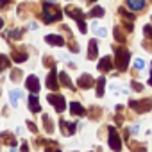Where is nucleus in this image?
<instances>
[{
  "mask_svg": "<svg viewBox=\"0 0 152 152\" xmlns=\"http://www.w3.org/2000/svg\"><path fill=\"white\" fill-rule=\"evenodd\" d=\"M9 68V57L7 56H0V73H2L4 70Z\"/></svg>",
  "mask_w": 152,
  "mask_h": 152,
  "instance_id": "20",
  "label": "nucleus"
},
{
  "mask_svg": "<svg viewBox=\"0 0 152 152\" xmlns=\"http://www.w3.org/2000/svg\"><path fill=\"white\" fill-rule=\"evenodd\" d=\"M131 86H132V90H136V91H141V90H143V86H141L140 83H134V81H131Z\"/></svg>",
  "mask_w": 152,
  "mask_h": 152,
  "instance_id": "30",
  "label": "nucleus"
},
{
  "mask_svg": "<svg viewBox=\"0 0 152 152\" xmlns=\"http://www.w3.org/2000/svg\"><path fill=\"white\" fill-rule=\"evenodd\" d=\"M115 59H116V66H118V70L124 72V70L127 68L129 59H131V52L125 50V48H116V52H115Z\"/></svg>",
  "mask_w": 152,
  "mask_h": 152,
  "instance_id": "2",
  "label": "nucleus"
},
{
  "mask_svg": "<svg viewBox=\"0 0 152 152\" xmlns=\"http://www.w3.org/2000/svg\"><path fill=\"white\" fill-rule=\"evenodd\" d=\"M59 125H61V129H63V134H64V136H70V134H73V132H75V124H70V122L61 120V122H59Z\"/></svg>",
  "mask_w": 152,
  "mask_h": 152,
  "instance_id": "12",
  "label": "nucleus"
},
{
  "mask_svg": "<svg viewBox=\"0 0 152 152\" xmlns=\"http://www.w3.org/2000/svg\"><path fill=\"white\" fill-rule=\"evenodd\" d=\"M70 111H72V115H77V116H83L84 115V107L79 102H72L70 104Z\"/></svg>",
  "mask_w": 152,
  "mask_h": 152,
  "instance_id": "15",
  "label": "nucleus"
},
{
  "mask_svg": "<svg viewBox=\"0 0 152 152\" xmlns=\"http://www.w3.org/2000/svg\"><path fill=\"white\" fill-rule=\"evenodd\" d=\"M22 32H23V31H13L9 36H11L13 39H18V36H22Z\"/></svg>",
  "mask_w": 152,
  "mask_h": 152,
  "instance_id": "31",
  "label": "nucleus"
},
{
  "mask_svg": "<svg viewBox=\"0 0 152 152\" xmlns=\"http://www.w3.org/2000/svg\"><path fill=\"white\" fill-rule=\"evenodd\" d=\"M27 88H29V91H32L34 95L39 91V83H38V77H36V75H29V77H27Z\"/></svg>",
  "mask_w": 152,
  "mask_h": 152,
  "instance_id": "10",
  "label": "nucleus"
},
{
  "mask_svg": "<svg viewBox=\"0 0 152 152\" xmlns=\"http://www.w3.org/2000/svg\"><path fill=\"white\" fill-rule=\"evenodd\" d=\"M127 6L132 11H141L145 7V0H127Z\"/></svg>",
  "mask_w": 152,
  "mask_h": 152,
  "instance_id": "13",
  "label": "nucleus"
},
{
  "mask_svg": "<svg viewBox=\"0 0 152 152\" xmlns=\"http://www.w3.org/2000/svg\"><path fill=\"white\" fill-rule=\"evenodd\" d=\"M20 77H22V72H20V70H13V72H11V79H13V81L20 79Z\"/></svg>",
  "mask_w": 152,
  "mask_h": 152,
  "instance_id": "28",
  "label": "nucleus"
},
{
  "mask_svg": "<svg viewBox=\"0 0 152 152\" xmlns=\"http://www.w3.org/2000/svg\"><path fill=\"white\" fill-rule=\"evenodd\" d=\"M11 152H16V150H15V148H13V150H11Z\"/></svg>",
  "mask_w": 152,
  "mask_h": 152,
  "instance_id": "39",
  "label": "nucleus"
},
{
  "mask_svg": "<svg viewBox=\"0 0 152 152\" xmlns=\"http://www.w3.org/2000/svg\"><path fill=\"white\" fill-rule=\"evenodd\" d=\"M2 136H4V138H6V141H7V143H9V145H11V147H13V145H15V140H13V136H11V134H9V132H4V134H2Z\"/></svg>",
  "mask_w": 152,
  "mask_h": 152,
  "instance_id": "29",
  "label": "nucleus"
},
{
  "mask_svg": "<svg viewBox=\"0 0 152 152\" xmlns=\"http://www.w3.org/2000/svg\"><path fill=\"white\" fill-rule=\"evenodd\" d=\"M109 147L115 152H120L122 150V141H120V136H118V132H116L115 127H109Z\"/></svg>",
  "mask_w": 152,
  "mask_h": 152,
  "instance_id": "4",
  "label": "nucleus"
},
{
  "mask_svg": "<svg viewBox=\"0 0 152 152\" xmlns=\"http://www.w3.org/2000/svg\"><path fill=\"white\" fill-rule=\"evenodd\" d=\"M4 6H7V0H0V7H4Z\"/></svg>",
  "mask_w": 152,
  "mask_h": 152,
  "instance_id": "35",
  "label": "nucleus"
},
{
  "mask_svg": "<svg viewBox=\"0 0 152 152\" xmlns=\"http://www.w3.org/2000/svg\"><path fill=\"white\" fill-rule=\"evenodd\" d=\"M77 84H79L81 90H88V88H91L95 84V81H93V77H91L90 73H84V75H81V77H79V83Z\"/></svg>",
  "mask_w": 152,
  "mask_h": 152,
  "instance_id": "7",
  "label": "nucleus"
},
{
  "mask_svg": "<svg viewBox=\"0 0 152 152\" xmlns=\"http://www.w3.org/2000/svg\"><path fill=\"white\" fill-rule=\"evenodd\" d=\"M25 59H27V54H25V52H22V54H20V52H13V61H16V63H23Z\"/></svg>",
  "mask_w": 152,
  "mask_h": 152,
  "instance_id": "21",
  "label": "nucleus"
},
{
  "mask_svg": "<svg viewBox=\"0 0 152 152\" xmlns=\"http://www.w3.org/2000/svg\"><path fill=\"white\" fill-rule=\"evenodd\" d=\"M134 66H136V68H138V70H141V68H143V66H145V63H143V61H141V59H136V61H134Z\"/></svg>",
  "mask_w": 152,
  "mask_h": 152,
  "instance_id": "32",
  "label": "nucleus"
},
{
  "mask_svg": "<svg viewBox=\"0 0 152 152\" xmlns=\"http://www.w3.org/2000/svg\"><path fill=\"white\" fill-rule=\"evenodd\" d=\"M129 106L132 109H136L138 113H143V111H148L152 107V99H141V100H131Z\"/></svg>",
  "mask_w": 152,
  "mask_h": 152,
  "instance_id": "3",
  "label": "nucleus"
},
{
  "mask_svg": "<svg viewBox=\"0 0 152 152\" xmlns=\"http://www.w3.org/2000/svg\"><path fill=\"white\" fill-rule=\"evenodd\" d=\"M48 102L56 107V111H57V113L64 111V107H66V100H64L61 95H48Z\"/></svg>",
  "mask_w": 152,
  "mask_h": 152,
  "instance_id": "5",
  "label": "nucleus"
},
{
  "mask_svg": "<svg viewBox=\"0 0 152 152\" xmlns=\"http://www.w3.org/2000/svg\"><path fill=\"white\" fill-rule=\"evenodd\" d=\"M64 13L68 15V16H72V18H75L77 20V23L79 22H84V13L79 9V7H73V6H66L64 7Z\"/></svg>",
  "mask_w": 152,
  "mask_h": 152,
  "instance_id": "6",
  "label": "nucleus"
},
{
  "mask_svg": "<svg viewBox=\"0 0 152 152\" xmlns=\"http://www.w3.org/2000/svg\"><path fill=\"white\" fill-rule=\"evenodd\" d=\"M148 84L152 86V73H150V79H148Z\"/></svg>",
  "mask_w": 152,
  "mask_h": 152,
  "instance_id": "37",
  "label": "nucleus"
},
{
  "mask_svg": "<svg viewBox=\"0 0 152 152\" xmlns=\"http://www.w3.org/2000/svg\"><path fill=\"white\" fill-rule=\"evenodd\" d=\"M115 38H116L118 41H122V43L125 41V34L122 32V29H120V27H115Z\"/></svg>",
  "mask_w": 152,
  "mask_h": 152,
  "instance_id": "22",
  "label": "nucleus"
},
{
  "mask_svg": "<svg viewBox=\"0 0 152 152\" xmlns=\"http://www.w3.org/2000/svg\"><path fill=\"white\" fill-rule=\"evenodd\" d=\"M29 107H31V111H32V113H39L41 106H39V102H38V97H36V95H31V97H29Z\"/></svg>",
  "mask_w": 152,
  "mask_h": 152,
  "instance_id": "14",
  "label": "nucleus"
},
{
  "mask_svg": "<svg viewBox=\"0 0 152 152\" xmlns=\"http://www.w3.org/2000/svg\"><path fill=\"white\" fill-rule=\"evenodd\" d=\"M43 20H45V23H52L56 20H61V11L56 6H52V4H45V7H43Z\"/></svg>",
  "mask_w": 152,
  "mask_h": 152,
  "instance_id": "1",
  "label": "nucleus"
},
{
  "mask_svg": "<svg viewBox=\"0 0 152 152\" xmlns=\"http://www.w3.org/2000/svg\"><path fill=\"white\" fill-rule=\"evenodd\" d=\"M88 59L93 61L97 59V39H91L90 41V50H88Z\"/></svg>",
  "mask_w": 152,
  "mask_h": 152,
  "instance_id": "16",
  "label": "nucleus"
},
{
  "mask_svg": "<svg viewBox=\"0 0 152 152\" xmlns=\"http://www.w3.org/2000/svg\"><path fill=\"white\" fill-rule=\"evenodd\" d=\"M59 79H61V84H63V86H66V88L73 90V84L70 83V77H68V75H66L64 72H61V73H59Z\"/></svg>",
  "mask_w": 152,
  "mask_h": 152,
  "instance_id": "18",
  "label": "nucleus"
},
{
  "mask_svg": "<svg viewBox=\"0 0 152 152\" xmlns=\"http://www.w3.org/2000/svg\"><path fill=\"white\" fill-rule=\"evenodd\" d=\"M48 148H45V152H61L59 147H56V141H47Z\"/></svg>",
  "mask_w": 152,
  "mask_h": 152,
  "instance_id": "23",
  "label": "nucleus"
},
{
  "mask_svg": "<svg viewBox=\"0 0 152 152\" xmlns=\"http://www.w3.org/2000/svg\"><path fill=\"white\" fill-rule=\"evenodd\" d=\"M47 88H48V90H57V88H59V83H57V72H56V68H52V72L48 73Z\"/></svg>",
  "mask_w": 152,
  "mask_h": 152,
  "instance_id": "9",
  "label": "nucleus"
},
{
  "mask_svg": "<svg viewBox=\"0 0 152 152\" xmlns=\"http://www.w3.org/2000/svg\"><path fill=\"white\" fill-rule=\"evenodd\" d=\"M104 88H106V79L104 77L97 79V97H102L104 95Z\"/></svg>",
  "mask_w": 152,
  "mask_h": 152,
  "instance_id": "17",
  "label": "nucleus"
},
{
  "mask_svg": "<svg viewBox=\"0 0 152 152\" xmlns=\"http://www.w3.org/2000/svg\"><path fill=\"white\" fill-rule=\"evenodd\" d=\"M143 32H145V36H147V38H150V39H152V25H145V27H143Z\"/></svg>",
  "mask_w": 152,
  "mask_h": 152,
  "instance_id": "27",
  "label": "nucleus"
},
{
  "mask_svg": "<svg viewBox=\"0 0 152 152\" xmlns=\"http://www.w3.org/2000/svg\"><path fill=\"white\" fill-rule=\"evenodd\" d=\"M93 152H99V150H93Z\"/></svg>",
  "mask_w": 152,
  "mask_h": 152,
  "instance_id": "41",
  "label": "nucleus"
},
{
  "mask_svg": "<svg viewBox=\"0 0 152 152\" xmlns=\"http://www.w3.org/2000/svg\"><path fill=\"white\" fill-rule=\"evenodd\" d=\"M45 41L50 43V45H56V47H63V45H64V39H63L61 36H57V34H48V36H45Z\"/></svg>",
  "mask_w": 152,
  "mask_h": 152,
  "instance_id": "11",
  "label": "nucleus"
},
{
  "mask_svg": "<svg viewBox=\"0 0 152 152\" xmlns=\"http://www.w3.org/2000/svg\"><path fill=\"white\" fill-rule=\"evenodd\" d=\"M99 16H104V9L102 7H93L88 13V18H99Z\"/></svg>",
  "mask_w": 152,
  "mask_h": 152,
  "instance_id": "19",
  "label": "nucleus"
},
{
  "mask_svg": "<svg viewBox=\"0 0 152 152\" xmlns=\"http://www.w3.org/2000/svg\"><path fill=\"white\" fill-rule=\"evenodd\" d=\"M2 27H4V20H2V18H0V29H2Z\"/></svg>",
  "mask_w": 152,
  "mask_h": 152,
  "instance_id": "36",
  "label": "nucleus"
},
{
  "mask_svg": "<svg viewBox=\"0 0 152 152\" xmlns=\"http://www.w3.org/2000/svg\"><path fill=\"white\" fill-rule=\"evenodd\" d=\"M143 47L148 48V50H152V43H148V41H143Z\"/></svg>",
  "mask_w": 152,
  "mask_h": 152,
  "instance_id": "34",
  "label": "nucleus"
},
{
  "mask_svg": "<svg viewBox=\"0 0 152 152\" xmlns=\"http://www.w3.org/2000/svg\"><path fill=\"white\" fill-rule=\"evenodd\" d=\"M50 2H56V0H50Z\"/></svg>",
  "mask_w": 152,
  "mask_h": 152,
  "instance_id": "40",
  "label": "nucleus"
},
{
  "mask_svg": "<svg viewBox=\"0 0 152 152\" xmlns=\"http://www.w3.org/2000/svg\"><path fill=\"white\" fill-rule=\"evenodd\" d=\"M43 122L47 124V132H52V131H54V127H52V124H50V118H48L47 115H43Z\"/></svg>",
  "mask_w": 152,
  "mask_h": 152,
  "instance_id": "26",
  "label": "nucleus"
},
{
  "mask_svg": "<svg viewBox=\"0 0 152 152\" xmlns=\"http://www.w3.org/2000/svg\"><path fill=\"white\" fill-rule=\"evenodd\" d=\"M100 72H104V73H107V72H111L113 70V61H111V57L109 56H104L100 61H99V66H97Z\"/></svg>",
  "mask_w": 152,
  "mask_h": 152,
  "instance_id": "8",
  "label": "nucleus"
},
{
  "mask_svg": "<svg viewBox=\"0 0 152 152\" xmlns=\"http://www.w3.org/2000/svg\"><path fill=\"white\" fill-rule=\"evenodd\" d=\"M86 2H88V4H95V0H86Z\"/></svg>",
  "mask_w": 152,
  "mask_h": 152,
  "instance_id": "38",
  "label": "nucleus"
},
{
  "mask_svg": "<svg viewBox=\"0 0 152 152\" xmlns=\"http://www.w3.org/2000/svg\"><path fill=\"white\" fill-rule=\"evenodd\" d=\"M93 31H95L97 36H106V29L104 27H99L97 23H93Z\"/></svg>",
  "mask_w": 152,
  "mask_h": 152,
  "instance_id": "24",
  "label": "nucleus"
},
{
  "mask_svg": "<svg viewBox=\"0 0 152 152\" xmlns=\"http://www.w3.org/2000/svg\"><path fill=\"white\" fill-rule=\"evenodd\" d=\"M29 129H31V131H32V132H36V131H38V129H36V125H34V124H32V122H29Z\"/></svg>",
  "mask_w": 152,
  "mask_h": 152,
  "instance_id": "33",
  "label": "nucleus"
},
{
  "mask_svg": "<svg viewBox=\"0 0 152 152\" xmlns=\"http://www.w3.org/2000/svg\"><path fill=\"white\" fill-rule=\"evenodd\" d=\"M20 95H22V93H20L18 90H16V91H11V104H13V106H16V102H18Z\"/></svg>",
  "mask_w": 152,
  "mask_h": 152,
  "instance_id": "25",
  "label": "nucleus"
}]
</instances>
